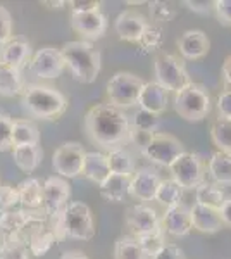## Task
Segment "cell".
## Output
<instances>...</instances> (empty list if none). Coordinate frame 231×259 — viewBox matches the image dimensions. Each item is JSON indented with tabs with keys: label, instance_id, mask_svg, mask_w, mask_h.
<instances>
[{
	"label": "cell",
	"instance_id": "1",
	"mask_svg": "<svg viewBox=\"0 0 231 259\" xmlns=\"http://www.w3.org/2000/svg\"><path fill=\"white\" fill-rule=\"evenodd\" d=\"M129 118L112 104H97L85 116V130L90 139L104 147L121 144L129 135Z\"/></svg>",
	"mask_w": 231,
	"mask_h": 259
},
{
	"label": "cell",
	"instance_id": "2",
	"mask_svg": "<svg viewBox=\"0 0 231 259\" xmlns=\"http://www.w3.org/2000/svg\"><path fill=\"white\" fill-rule=\"evenodd\" d=\"M61 54L64 57L66 68H69L76 81L90 85L97 80L100 68H102V56L94 44L85 40L68 41L62 45Z\"/></svg>",
	"mask_w": 231,
	"mask_h": 259
},
{
	"label": "cell",
	"instance_id": "3",
	"mask_svg": "<svg viewBox=\"0 0 231 259\" xmlns=\"http://www.w3.org/2000/svg\"><path fill=\"white\" fill-rule=\"evenodd\" d=\"M21 97L24 111L36 119H57L68 109V99L45 85H26Z\"/></svg>",
	"mask_w": 231,
	"mask_h": 259
},
{
	"label": "cell",
	"instance_id": "4",
	"mask_svg": "<svg viewBox=\"0 0 231 259\" xmlns=\"http://www.w3.org/2000/svg\"><path fill=\"white\" fill-rule=\"evenodd\" d=\"M211 94L204 85L190 81L174 94V111L187 121H202L211 112Z\"/></svg>",
	"mask_w": 231,
	"mask_h": 259
},
{
	"label": "cell",
	"instance_id": "5",
	"mask_svg": "<svg viewBox=\"0 0 231 259\" xmlns=\"http://www.w3.org/2000/svg\"><path fill=\"white\" fill-rule=\"evenodd\" d=\"M145 81L140 76L133 73H116L107 81V97L109 104L119 109H128L138 104L142 89H144Z\"/></svg>",
	"mask_w": 231,
	"mask_h": 259
},
{
	"label": "cell",
	"instance_id": "6",
	"mask_svg": "<svg viewBox=\"0 0 231 259\" xmlns=\"http://www.w3.org/2000/svg\"><path fill=\"white\" fill-rule=\"evenodd\" d=\"M154 71L157 83L167 92L176 94L190 83V74L184 68V62L173 54H161V56L155 57Z\"/></svg>",
	"mask_w": 231,
	"mask_h": 259
},
{
	"label": "cell",
	"instance_id": "7",
	"mask_svg": "<svg viewBox=\"0 0 231 259\" xmlns=\"http://www.w3.org/2000/svg\"><path fill=\"white\" fill-rule=\"evenodd\" d=\"M64 225L68 239L90 240L95 235L94 216L85 202H69L64 211Z\"/></svg>",
	"mask_w": 231,
	"mask_h": 259
},
{
	"label": "cell",
	"instance_id": "8",
	"mask_svg": "<svg viewBox=\"0 0 231 259\" xmlns=\"http://www.w3.org/2000/svg\"><path fill=\"white\" fill-rule=\"evenodd\" d=\"M184 152L183 144L169 133H154L150 144L142 152V156L159 166L169 168L173 162Z\"/></svg>",
	"mask_w": 231,
	"mask_h": 259
},
{
	"label": "cell",
	"instance_id": "9",
	"mask_svg": "<svg viewBox=\"0 0 231 259\" xmlns=\"http://www.w3.org/2000/svg\"><path fill=\"white\" fill-rule=\"evenodd\" d=\"M85 149L78 142H66L52 156V166L61 178H76L83 171Z\"/></svg>",
	"mask_w": 231,
	"mask_h": 259
},
{
	"label": "cell",
	"instance_id": "10",
	"mask_svg": "<svg viewBox=\"0 0 231 259\" xmlns=\"http://www.w3.org/2000/svg\"><path fill=\"white\" fill-rule=\"evenodd\" d=\"M173 180L183 189H197L204 182V162L197 154L184 152L169 166Z\"/></svg>",
	"mask_w": 231,
	"mask_h": 259
},
{
	"label": "cell",
	"instance_id": "11",
	"mask_svg": "<svg viewBox=\"0 0 231 259\" xmlns=\"http://www.w3.org/2000/svg\"><path fill=\"white\" fill-rule=\"evenodd\" d=\"M66 68L64 57L61 54V49L56 47H41L31 56L28 62V69L31 74L43 80H52V78H59L62 71Z\"/></svg>",
	"mask_w": 231,
	"mask_h": 259
},
{
	"label": "cell",
	"instance_id": "12",
	"mask_svg": "<svg viewBox=\"0 0 231 259\" xmlns=\"http://www.w3.org/2000/svg\"><path fill=\"white\" fill-rule=\"evenodd\" d=\"M41 197H43V211L47 216L57 214L69 206L71 189L64 178L49 177L41 185Z\"/></svg>",
	"mask_w": 231,
	"mask_h": 259
},
{
	"label": "cell",
	"instance_id": "13",
	"mask_svg": "<svg viewBox=\"0 0 231 259\" xmlns=\"http://www.w3.org/2000/svg\"><path fill=\"white\" fill-rule=\"evenodd\" d=\"M124 223L133 232V237H138L157 228L161 225V218L154 207L145 206V204H136V206L128 207L124 214Z\"/></svg>",
	"mask_w": 231,
	"mask_h": 259
},
{
	"label": "cell",
	"instance_id": "14",
	"mask_svg": "<svg viewBox=\"0 0 231 259\" xmlns=\"http://www.w3.org/2000/svg\"><path fill=\"white\" fill-rule=\"evenodd\" d=\"M29 59H31V45L23 36L12 35L6 44L0 45V66L21 71Z\"/></svg>",
	"mask_w": 231,
	"mask_h": 259
},
{
	"label": "cell",
	"instance_id": "15",
	"mask_svg": "<svg viewBox=\"0 0 231 259\" xmlns=\"http://www.w3.org/2000/svg\"><path fill=\"white\" fill-rule=\"evenodd\" d=\"M161 177L157 171L150 168H140L135 169L131 175V182H129V195L135 199L142 200V202H149V200H155V194L161 185Z\"/></svg>",
	"mask_w": 231,
	"mask_h": 259
},
{
	"label": "cell",
	"instance_id": "16",
	"mask_svg": "<svg viewBox=\"0 0 231 259\" xmlns=\"http://www.w3.org/2000/svg\"><path fill=\"white\" fill-rule=\"evenodd\" d=\"M107 18L102 11L94 12H83V14H71V28L78 33V35L85 36V38L97 40L104 36L107 30Z\"/></svg>",
	"mask_w": 231,
	"mask_h": 259
},
{
	"label": "cell",
	"instance_id": "17",
	"mask_svg": "<svg viewBox=\"0 0 231 259\" xmlns=\"http://www.w3.org/2000/svg\"><path fill=\"white\" fill-rule=\"evenodd\" d=\"M166 233L173 237H184L193 230L192 225V216H190V207L184 206L183 202L176 204V206L166 207L162 220H161Z\"/></svg>",
	"mask_w": 231,
	"mask_h": 259
},
{
	"label": "cell",
	"instance_id": "18",
	"mask_svg": "<svg viewBox=\"0 0 231 259\" xmlns=\"http://www.w3.org/2000/svg\"><path fill=\"white\" fill-rule=\"evenodd\" d=\"M149 26V21L145 19V16H142L136 11H124L114 21V30L121 40L124 41H133L136 44L140 40L142 33L145 28Z\"/></svg>",
	"mask_w": 231,
	"mask_h": 259
},
{
	"label": "cell",
	"instance_id": "19",
	"mask_svg": "<svg viewBox=\"0 0 231 259\" xmlns=\"http://www.w3.org/2000/svg\"><path fill=\"white\" fill-rule=\"evenodd\" d=\"M179 54L188 61L202 59L211 49V40L200 30H188L178 38Z\"/></svg>",
	"mask_w": 231,
	"mask_h": 259
},
{
	"label": "cell",
	"instance_id": "20",
	"mask_svg": "<svg viewBox=\"0 0 231 259\" xmlns=\"http://www.w3.org/2000/svg\"><path fill=\"white\" fill-rule=\"evenodd\" d=\"M167 102H169V92L157 81H147L142 89L140 99H138L140 109L150 111L157 116L167 109Z\"/></svg>",
	"mask_w": 231,
	"mask_h": 259
},
{
	"label": "cell",
	"instance_id": "21",
	"mask_svg": "<svg viewBox=\"0 0 231 259\" xmlns=\"http://www.w3.org/2000/svg\"><path fill=\"white\" fill-rule=\"evenodd\" d=\"M190 216H192L193 228L202 233H216L224 227L219 209H214V207H207L195 202L190 207Z\"/></svg>",
	"mask_w": 231,
	"mask_h": 259
},
{
	"label": "cell",
	"instance_id": "22",
	"mask_svg": "<svg viewBox=\"0 0 231 259\" xmlns=\"http://www.w3.org/2000/svg\"><path fill=\"white\" fill-rule=\"evenodd\" d=\"M129 182H131L129 175L111 173L99 185V192L104 199L109 200V202H123L129 195Z\"/></svg>",
	"mask_w": 231,
	"mask_h": 259
},
{
	"label": "cell",
	"instance_id": "23",
	"mask_svg": "<svg viewBox=\"0 0 231 259\" xmlns=\"http://www.w3.org/2000/svg\"><path fill=\"white\" fill-rule=\"evenodd\" d=\"M81 175L85 178H88L90 182L100 183L111 175V168H109L107 156L102 152H86L85 161H83V171Z\"/></svg>",
	"mask_w": 231,
	"mask_h": 259
},
{
	"label": "cell",
	"instance_id": "24",
	"mask_svg": "<svg viewBox=\"0 0 231 259\" xmlns=\"http://www.w3.org/2000/svg\"><path fill=\"white\" fill-rule=\"evenodd\" d=\"M41 185L38 178H26L18 185L21 206L28 211H38L43 209V197H41Z\"/></svg>",
	"mask_w": 231,
	"mask_h": 259
},
{
	"label": "cell",
	"instance_id": "25",
	"mask_svg": "<svg viewBox=\"0 0 231 259\" xmlns=\"http://www.w3.org/2000/svg\"><path fill=\"white\" fill-rule=\"evenodd\" d=\"M12 157L21 171L31 173L43 161V150L40 145H21V147L12 149Z\"/></svg>",
	"mask_w": 231,
	"mask_h": 259
},
{
	"label": "cell",
	"instance_id": "26",
	"mask_svg": "<svg viewBox=\"0 0 231 259\" xmlns=\"http://www.w3.org/2000/svg\"><path fill=\"white\" fill-rule=\"evenodd\" d=\"M195 200L197 204L219 209L222 202L226 200V190L216 182H204L195 189Z\"/></svg>",
	"mask_w": 231,
	"mask_h": 259
},
{
	"label": "cell",
	"instance_id": "27",
	"mask_svg": "<svg viewBox=\"0 0 231 259\" xmlns=\"http://www.w3.org/2000/svg\"><path fill=\"white\" fill-rule=\"evenodd\" d=\"M40 132L31 119H16L12 123V149L21 145H38Z\"/></svg>",
	"mask_w": 231,
	"mask_h": 259
},
{
	"label": "cell",
	"instance_id": "28",
	"mask_svg": "<svg viewBox=\"0 0 231 259\" xmlns=\"http://www.w3.org/2000/svg\"><path fill=\"white\" fill-rule=\"evenodd\" d=\"M106 156H107V162H109V168H111V173L129 175V177L135 173V157H133V154L129 152L128 149L112 147Z\"/></svg>",
	"mask_w": 231,
	"mask_h": 259
},
{
	"label": "cell",
	"instance_id": "29",
	"mask_svg": "<svg viewBox=\"0 0 231 259\" xmlns=\"http://www.w3.org/2000/svg\"><path fill=\"white\" fill-rule=\"evenodd\" d=\"M209 173L219 185H231V154L217 150L209 159Z\"/></svg>",
	"mask_w": 231,
	"mask_h": 259
},
{
	"label": "cell",
	"instance_id": "30",
	"mask_svg": "<svg viewBox=\"0 0 231 259\" xmlns=\"http://www.w3.org/2000/svg\"><path fill=\"white\" fill-rule=\"evenodd\" d=\"M26 87L19 69H12L7 66H0V95L2 97H16L23 95Z\"/></svg>",
	"mask_w": 231,
	"mask_h": 259
},
{
	"label": "cell",
	"instance_id": "31",
	"mask_svg": "<svg viewBox=\"0 0 231 259\" xmlns=\"http://www.w3.org/2000/svg\"><path fill=\"white\" fill-rule=\"evenodd\" d=\"M56 242H57L56 235H54L52 228H50L49 223H47L45 227L38 228L31 237H29L26 245L29 249V254L40 257V256H45V254H47L49 250L54 247V244H56Z\"/></svg>",
	"mask_w": 231,
	"mask_h": 259
},
{
	"label": "cell",
	"instance_id": "32",
	"mask_svg": "<svg viewBox=\"0 0 231 259\" xmlns=\"http://www.w3.org/2000/svg\"><path fill=\"white\" fill-rule=\"evenodd\" d=\"M183 190H184L183 187L173 178L161 180V185H159L157 194H155V200L161 202L162 206H166V207L176 206V204L181 202Z\"/></svg>",
	"mask_w": 231,
	"mask_h": 259
},
{
	"label": "cell",
	"instance_id": "33",
	"mask_svg": "<svg viewBox=\"0 0 231 259\" xmlns=\"http://www.w3.org/2000/svg\"><path fill=\"white\" fill-rule=\"evenodd\" d=\"M211 139L217 149L231 154V119L216 118L211 123Z\"/></svg>",
	"mask_w": 231,
	"mask_h": 259
},
{
	"label": "cell",
	"instance_id": "34",
	"mask_svg": "<svg viewBox=\"0 0 231 259\" xmlns=\"http://www.w3.org/2000/svg\"><path fill=\"white\" fill-rule=\"evenodd\" d=\"M114 259H147V254L140 247L136 237H119L114 244Z\"/></svg>",
	"mask_w": 231,
	"mask_h": 259
},
{
	"label": "cell",
	"instance_id": "35",
	"mask_svg": "<svg viewBox=\"0 0 231 259\" xmlns=\"http://www.w3.org/2000/svg\"><path fill=\"white\" fill-rule=\"evenodd\" d=\"M29 216L28 209H14V211H2L0 212V227L6 230L9 235L18 237L23 227L26 225Z\"/></svg>",
	"mask_w": 231,
	"mask_h": 259
},
{
	"label": "cell",
	"instance_id": "36",
	"mask_svg": "<svg viewBox=\"0 0 231 259\" xmlns=\"http://www.w3.org/2000/svg\"><path fill=\"white\" fill-rule=\"evenodd\" d=\"M136 240H138V244H140V247L144 249V252L147 254V256H154L155 252H159V250L167 244L166 242V230H164L162 223H161L157 228H154L152 232L144 233V235H138Z\"/></svg>",
	"mask_w": 231,
	"mask_h": 259
},
{
	"label": "cell",
	"instance_id": "37",
	"mask_svg": "<svg viewBox=\"0 0 231 259\" xmlns=\"http://www.w3.org/2000/svg\"><path fill=\"white\" fill-rule=\"evenodd\" d=\"M164 41V35H162V30L157 26V24H150L145 28L144 33H142L140 40L136 41L138 47L144 54H149V52H155L157 49H161Z\"/></svg>",
	"mask_w": 231,
	"mask_h": 259
},
{
	"label": "cell",
	"instance_id": "38",
	"mask_svg": "<svg viewBox=\"0 0 231 259\" xmlns=\"http://www.w3.org/2000/svg\"><path fill=\"white\" fill-rule=\"evenodd\" d=\"M149 6H150V18H152L154 23L162 24V23H169V21L174 19L176 9L169 2L155 0V2H149Z\"/></svg>",
	"mask_w": 231,
	"mask_h": 259
},
{
	"label": "cell",
	"instance_id": "39",
	"mask_svg": "<svg viewBox=\"0 0 231 259\" xmlns=\"http://www.w3.org/2000/svg\"><path fill=\"white\" fill-rule=\"evenodd\" d=\"M0 259H29V249L24 242L14 237L0 249Z\"/></svg>",
	"mask_w": 231,
	"mask_h": 259
},
{
	"label": "cell",
	"instance_id": "40",
	"mask_svg": "<svg viewBox=\"0 0 231 259\" xmlns=\"http://www.w3.org/2000/svg\"><path fill=\"white\" fill-rule=\"evenodd\" d=\"M131 126L140 128V130H145V132L155 133V130L159 128V116L154 114V112H150V111L138 109L135 114H133Z\"/></svg>",
	"mask_w": 231,
	"mask_h": 259
},
{
	"label": "cell",
	"instance_id": "41",
	"mask_svg": "<svg viewBox=\"0 0 231 259\" xmlns=\"http://www.w3.org/2000/svg\"><path fill=\"white\" fill-rule=\"evenodd\" d=\"M18 206H21L18 187L0 185V209L2 211H14Z\"/></svg>",
	"mask_w": 231,
	"mask_h": 259
},
{
	"label": "cell",
	"instance_id": "42",
	"mask_svg": "<svg viewBox=\"0 0 231 259\" xmlns=\"http://www.w3.org/2000/svg\"><path fill=\"white\" fill-rule=\"evenodd\" d=\"M12 123L14 119L7 112L0 114V152L12 149Z\"/></svg>",
	"mask_w": 231,
	"mask_h": 259
},
{
	"label": "cell",
	"instance_id": "43",
	"mask_svg": "<svg viewBox=\"0 0 231 259\" xmlns=\"http://www.w3.org/2000/svg\"><path fill=\"white\" fill-rule=\"evenodd\" d=\"M152 137H154V133H152V132H145V130H140V128H135V126H129V135H128V139L136 145L140 152H144V150L147 149V145L150 144Z\"/></svg>",
	"mask_w": 231,
	"mask_h": 259
},
{
	"label": "cell",
	"instance_id": "44",
	"mask_svg": "<svg viewBox=\"0 0 231 259\" xmlns=\"http://www.w3.org/2000/svg\"><path fill=\"white\" fill-rule=\"evenodd\" d=\"M12 36V16L4 6H0V45Z\"/></svg>",
	"mask_w": 231,
	"mask_h": 259
},
{
	"label": "cell",
	"instance_id": "45",
	"mask_svg": "<svg viewBox=\"0 0 231 259\" xmlns=\"http://www.w3.org/2000/svg\"><path fill=\"white\" fill-rule=\"evenodd\" d=\"M71 14H83V12H94V11H100V6L102 4L99 0H71L68 2Z\"/></svg>",
	"mask_w": 231,
	"mask_h": 259
},
{
	"label": "cell",
	"instance_id": "46",
	"mask_svg": "<svg viewBox=\"0 0 231 259\" xmlns=\"http://www.w3.org/2000/svg\"><path fill=\"white\" fill-rule=\"evenodd\" d=\"M214 11H216V16L221 24L231 26V0H216Z\"/></svg>",
	"mask_w": 231,
	"mask_h": 259
},
{
	"label": "cell",
	"instance_id": "47",
	"mask_svg": "<svg viewBox=\"0 0 231 259\" xmlns=\"http://www.w3.org/2000/svg\"><path fill=\"white\" fill-rule=\"evenodd\" d=\"M183 6H187L192 12L200 16H209L214 11V2L211 0H184Z\"/></svg>",
	"mask_w": 231,
	"mask_h": 259
},
{
	"label": "cell",
	"instance_id": "48",
	"mask_svg": "<svg viewBox=\"0 0 231 259\" xmlns=\"http://www.w3.org/2000/svg\"><path fill=\"white\" fill-rule=\"evenodd\" d=\"M152 259H187V256L176 244H166L159 252L154 254Z\"/></svg>",
	"mask_w": 231,
	"mask_h": 259
},
{
	"label": "cell",
	"instance_id": "49",
	"mask_svg": "<svg viewBox=\"0 0 231 259\" xmlns=\"http://www.w3.org/2000/svg\"><path fill=\"white\" fill-rule=\"evenodd\" d=\"M217 112L219 118L231 119V90H224L217 99Z\"/></svg>",
	"mask_w": 231,
	"mask_h": 259
},
{
	"label": "cell",
	"instance_id": "50",
	"mask_svg": "<svg viewBox=\"0 0 231 259\" xmlns=\"http://www.w3.org/2000/svg\"><path fill=\"white\" fill-rule=\"evenodd\" d=\"M221 76H222V83H224V89L231 90V56L226 57L224 62H222Z\"/></svg>",
	"mask_w": 231,
	"mask_h": 259
},
{
	"label": "cell",
	"instance_id": "51",
	"mask_svg": "<svg viewBox=\"0 0 231 259\" xmlns=\"http://www.w3.org/2000/svg\"><path fill=\"white\" fill-rule=\"evenodd\" d=\"M219 214L222 223L231 228V197H226V200L222 202V206L219 207Z\"/></svg>",
	"mask_w": 231,
	"mask_h": 259
},
{
	"label": "cell",
	"instance_id": "52",
	"mask_svg": "<svg viewBox=\"0 0 231 259\" xmlns=\"http://www.w3.org/2000/svg\"><path fill=\"white\" fill-rule=\"evenodd\" d=\"M61 259H90L86 254L79 252V250H68L61 256Z\"/></svg>",
	"mask_w": 231,
	"mask_h": 259
},
{
	"label": "cell",
	"instance_id": "53",
	"mask_svg": "<svg viewBox=\"0 0 231 259\" xmlns=\"http://www.w3.org/2000/svg\"><path fill=\"white\" fill-rule=\"evenodd\" d=\"M43 6H49L50 9H62L64 6H68V2H64V0H57V2H54V0H43Z\"/></svg>",
	"mask_w": 231,
	"mask_h": 259
},
{
	"label": "cell",
	"instance_id": "54",
	"mask_svg": "<svg viewBox=\"0 0 231 259\" xmlns=\"http://www.w3.org/2000/svg\"><path fill=\"white\" fill-rule=\"evenodd\" d=\"M12 239H14V237H12V235H9V233H7L6 230H4L2 227H0V249H2L4 245H6L7 242H9V240H12Z\"/></svg>",
	"mask_w": 231,
	"mask_h": 259
},
{
	"label": "cell",
	"instance_id": "55",
	"mask_svg": "<svg viewBox=\"0 0 231 259\" xmlns=\"http://www.w3.org/2000/svg\"><path fill=\"white\" fill-rule=\"evenodd\" d=\"M126 4H129V6H142V4H147L145 0H128Z\"/></svg>",
	"mask_w": 231,
	"mask_h": 259
}]
</instances>
